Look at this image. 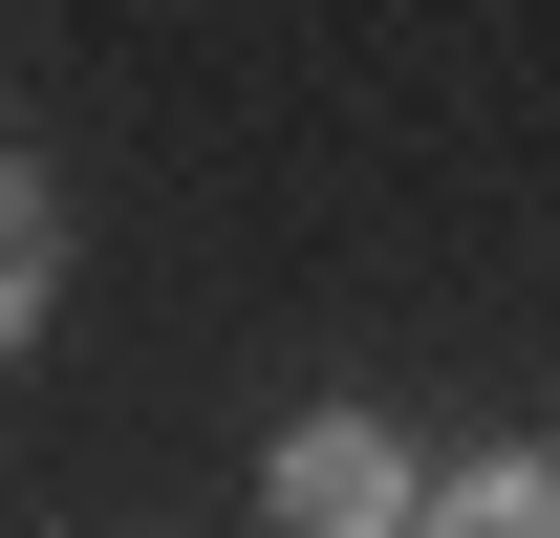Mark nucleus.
<instances>
[{"label": "nucleus", "mask_w": 560, "mask_h": 538, "mask_svg": "<svg viewBox=\"0 0 560 538\" xmlns=\"http://www.w3.org/2000/svg\"><path fill=\"white\" fill-rule=\"evenodd\" d=\"M259 517H280V538H410L431 473H410V431H388V409H302V431L259 453Z\"/></svg>", "instance_id": "obj_1"}, {"label": "nucleus", "mask_w": 560, "mask_h": 538, "mask_svg": "<svg viewBox=\"0 0 560 538\" xmlns=\"http://www.w3.org/2000/svg\"><path fill=\"white\" fill-rule=\"evenodd\" d=\"M431 517H453V538H560V453H539V431H495V453L431 473Z\"/></svg>", "instance_id": "obj_2"}, {"label": "nucleus", "mask_w": 560, "mask_h": 538, "mask_svg": "<svg viewBox=\"0 0 560 538\" xmlns=\"http://www.w3.org/2000/svg\"><path fill=\"white\" fill-rule=\"evenodd\" d=\"M44 302H66V215H44V173H22V151H0V344L44 324Z\"/></svg>", "instance_id": "obj_3"}]
</instances>
